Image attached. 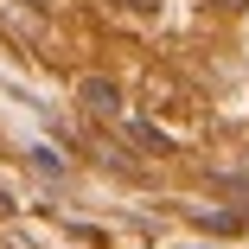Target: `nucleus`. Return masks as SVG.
I'll return each mask as SVG.
<instances>
[{
  "mask_svg": "<svg viewBox=\"0 0 249 249\" xmlns=\"http://www.w3.org/2000/svg\"><path fill=\"white\" fill-rule=\"evenodd\" d=\"M77 103H83L89 115H103V122H115V115H122V89H115L109 77H83V83H77Z\"/></svg>",
  "mask_w": 249,
  "mask_h": 249,
  "instance_id": "obj_1",
  "label": "nucleus"
},
{
  "mask_svg": "<svg viewBox=\"0 0 249 249\" xmlns=\"http://www.w3.org/2000/svg\"><path fill=\"white\" fill-rule=\"evenodd\" d=\"M128 141H141L147 154H166V147H173V141H166L160 128H147V122H128Z\"/></svg>",
  "mask_w": 249,
  "mask_h": 249,
  "instance_id": "obj_2",
  "label": "nucleus"
},
{
  "mask_svg": "<svg viewBox=\"0 0 249 249\" xmlns=\"http://www.w3.org/2000/svg\"><path fill=\"white\" fill-rule=\"evenodd\" d=\"M32 166H38V173H45V179H58V173H64V160H58V154H52V147H32Z\"/></svg>",
  "mask_w": 249,
  "mask_h": 249,
  "instance_id": "obj_3",
  "label": "nucleus"
},
{
  "mask_svg": "<svg viewBox=\"0 0 249 249\" xmlns=\"http://www.w3.org/2000/svg\"><path fill=\"white\" fill-rule=\"evenodd\" d=\"M217 7H249V0H217Z\"/></svg>",
  "mask_w": 249,
  "mask_h": 249,
  "instance_id": "obj_4",
  "label": "nucleus"
},
{
  "mask_svg": "<svg viewBox=\"0 0 249 249\" xmlns=\"http://www.w3.org/2000/svg\"><path fill=\"white\" fill-rule=\"evenodd\" d=\"M32 7H58V0H32Z\"/></svg>",
  "mask_w": 249,
  "mask_h": 249,
  "instance_id": "obj_5",
  "label": "nucleus"
}]
</instances>
